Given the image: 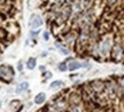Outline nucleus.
<instances>
[{"label":"nucleus","instance_id":"ddd939ff","mask_svg":"<svg viewBox=\"0 0 124 112\" xmlns=\"http://www.w3.org/2000/svg\"><path fill=\"white\" fill-rule=\"evenodd\" d=\"M44 39L45 40H48L50 39V33L48 32H44Z\"/></svg>","mask_w":124,"mask_h":112},{"label":"nucleus","instance_id":"4468645a","mask_svg":"<svg viewBox=\"0 0 124 112\" xmlns=\"http://www.w3.org/2000/svg\"><path fill=\"white\" fill-rule=\"evenodd\" d=\"M52 77V73L51 72H45V78L47 79V78H51Z\"/></svg>","mask_w":124,"mask_h":112},{"label":"nucleus","instance_id":"2eb2a0df","mask_svg":"<svg viewBox=\"0 0 124 112\" xmlns=\"http://www.w3.org/2000/svg\"><path fill=\"white\" fill-rule=\"evenodd\" d=\"M17 69H19V70H22V62H20V63H19V66H17Z\"/></svg>","mask_w":124,"mask_h":112},{"label":"nucleus","instance_id":"6e6552de","mask_svg":"<svg viewBox=\"0 0 124 112\" xmlns=\"http://www.w3.org/2000/svg\"><path fill=\"white\" fill-rule=\"evenodd\" d=\"M28 87H29V83H28V82H22L20 85H17V87H16V93H21L22 90H25V89H28Z\"/></svg>","mask_w":124,"mask_h":112},{"label":"nucleus","instance_id":"f257e3e1","mask_svg":"<svg viewBox=\"0 0 124 112\" xmlns=\"http://www.w3.org/2000/svg\"><path fill=\"white\" fill-rule=\"evenodd\" d=\"M14 69L8 64H2L0 66V79L6 83H9L12 79L14 78Z\"/></svg>","mask_w":124,"mask_h":112},{"label":"nucleus","instance_id":"0eeeda50","mask_svg":"<svg viewBox=\"0 0 124 112\" xmlns=\"http://www.w3.org/2000/svg\"><path fill=\"white\" fill-rule=\"evenodd\" d=\"M45 100H46L45 93H39V94L35 97V103H36V104H41V103L45 102Z\"/></svg>","mask_w":124,"mask_h":112},{"label":"nucleus","instance_id":"f8f14e48","mask_svg":"<svg viewBox=\"0 0 124 112\" xmlns=\"http://www.w3.org/2000/svg\"><path fill=\"white\" fill-rule=\"evenodd\" d=\"M69 112H81L79 110V106H75V105H69V109H68Z\"/></svg>","mask_w":124,"mask_h":112},{"label":"nucleus","instance_id":"423d86ee","mask_svg":"<svg viewBox=\"0 0 124 112\" xmlns=\"http://www.w3.org/2000/svg\"><path fill=\"white\" fill-rule=\"evenodd\" d=\"M55 46H58V48H59V51H61L62 54H64V55H68L69 53H70V51H69V48L67 47V46H64V45H62V43H60V42H55Z\"/></svg>","mask_w":124,"mask_h":112},{"label":"nucleus","instance_id":"9b49d317","mask_svg":"<svg viewBox=\"0 0 124 112\" xmlns=\"http://www.w3.org/2000/svg\"><path fill=\"white\" fill-rule=\"evenodd\" d=\"M58 69L60 70L61 72H66L68 71V63L64 61V62H61L59 65H58Z\"/></svg>","mask_w":124,"mask_h":112},{"label":"nucleus","instance_id":"39448f33","mask_svg":"<svg viewBox=\"0 0 124 112\" xmlns=\"http://www.w3.org/2000/svg\"><path fill=\"white\" fill-rule=\"evenodd\" d=\"M41 24H43V20H41L40 16H38V15H32V16H31L30 25L32 29L39 28V26H41Z\"/></svg>","mask_w":124,"mask_h":112},{"label":"nucleus","instance_id":"1a4fd4ad","mask_svg":"<svg viewBox=\"0 0 124 112\" xmlns=\"http://www.w3.org/2000/svg\"><path fill=\"white\" fill-rule=\"evenodd\" d=\"M36 63H37L36 58H33V57L29 58V60H28V63H27L28 69H29V70H33V69H35V66H36Z\"/></svg>","mask_w":124,"mask_h":112},{"label":"nucleus","instance_id":"20e7f679","mask_svg":"<svg viewBox=\"0 0 124 112\" xmlns=\"http://www.w3.org/2000/svg\"><path fill=\"white\" fill-rule=\"evenodd\" d=\"M83 66H86V63H83V62H79L75 58H72L71 61L68 62V70L69 71H76L78 69H81Z\"/></svg>","mask_w":124,"mask_h":112},{"label":"nucleus","instance_id":"f03ea898","mask_svg":"<svg viewBox=\"0 0 124 112\" xmlns=\"http://www.w3.org/2000/svg\"><path fill=\"white\" fill-rule=\"evenodd\" d=\"M67 102L69 105H75V106H79L83 102V97H82V93L79 92H71L69 93Z\"/></svg>","mask_w":124,"mask_h":112},{"label":"nucleus","instance_id":"9d476101","mask_svg":"<svg viewBox=\"0 0 124 112\" xmlns=\"http://www.w3.org/2000/svg\"><path fill=\"white\" fill-rule=\"evenodd\" d=\"M62 86H63V81H61V80H55V81H53L51 83V88H52V89L61 88Z\"/></svg>","mask_w":124,"mask_h":112},{"label":"nucleus","instance_id":"7ed1b4c3","mask_svg":"<svg viewBox=\"0 0 124 112\" xmlns=\"http://www.w3.org/2000/svg\"><path fill=\"white\" fill-rule=\"evenodd\" d=\"M90 86H91V88H92L98 95L103 94V93H105V89H106V82L103 81V80H100V79H97V80L91 81L90 82Z\"/></svg>","mask_w":124,"mask_h":112}]
</instances>
